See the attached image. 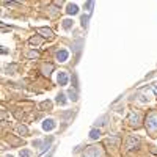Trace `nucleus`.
I'll return each instance as SVG.
<instances>
[{"label": "nucleus", "mask_w": 157, "mask_h": 157, "mask_svg": "<svg viewBox=\"0 0 157 157\" xmlns=\"http://www.w3.org/2000/svg\"><path fill=\"white\" fill-rule=\"evenodd\" d=\"M71 27H72V21H71V19H64V21H63V29L68 30V29H71Z\"/></svg>", "instance_id": "12"}, {"label": "nucleus", "mask_w": 157, "mask_h": 157, "mask_svg": "<svg viewBox=\"0 0 157 157\" xmlns=\"http://www.w3.org/2000/svg\"><path fill=\"white\" fill-rule=\"evenodd\" d=\"M68 94L71 96V99H72V101H77V93H75V91L69 90V93H68Z\"/></svg>", "instance_id": "16"}, {"label": "nucleus", "mask_w": 157, "mask_h": 157, "mask_svg": "<svg viewBox=\"0 0 157 157\" xmlns=\"http://www.w3.org/2000/svg\"><path fill=\"white\" fill-rule=\"evenodd\" d=\"M52 71H54V64H44L43 66V74L44 75H50Z\"/></svg>", "instance_id": "10"}, {"label": "nucleus", "mask_w": 157, "mask_h": 157, "mask_svg": "<svg viewBox=\"0 0 157 157\" xmlns=\"http://www.w3.org/2000/svg\"><path fill=\"white\" fill-rule=\"evenodd\" d=\"M6 157H13V155H6Z\"/></svg>", "instance_id": "20"}, {"label": "nucleus", "mask_w": 157, "mask_h": 157, "mask_svg": "<svg viewBox=\"0 0 157 157\" xmlns=\"http://www.w3.org/2000/svg\"><path fill=\"white\" fill-rule=\"evenodd\" d=\"M57 102L60 104V105H64V104H66V99H64V94H58V96H57Z\"/></svg>", "instance_id": "13"}, {"label": "nucleus", "mask_w": 157, "mask_h": 157, "mask_svg": "<svg viewBox=\"0 0 157 157\" xmlns=\"http://www.w3.org/2000/svg\"><path fill=\"white\" fill-rule=\"evenodd\" d=\"M36 57H39V52H38V50L30 52V54H29V58H36Z\"/></svg>", "instance_id": "17"}, {"label": "nucleus", "mask_w": 157, "mask_h": 157, "mask_svg": "<svg viewBox=\"0 0 157 157\" xmlns=\"http://www.w3.org/2000/svg\"><path fill=\"white\" fill-rule=\"evenodd\" d=\"M101 137V130L99 129H93L90 132V138H93V140H96V138H99Z\"/></svg>", "instance_id": "11"}, {"label": "nucleus", "mask_w": 157, "mask_h": 157, "mask_svg": "<svg viewBox=\"0 0 157 157\" xmlns=\"http://www.w3.org/2000/svg\"><path fill=\"white\" fill-rule=\"evenodd\" d=\"M138 145H140V138L138 137H129L127 138V143H126V148L130 151V149H135Z\"/></svg>", "instance_id": "4"}, {"label": "nucleus", "mask_w": 157, "mask_h": 157, "mask_svg": "<svg viewBox=\"0 0 157 157\" xmlns=\"http://www.w3.org/2000/svg\"><path fill=\"white\" fill-rule=\"evenodd\" d=\"M66 11H68V14H77V13H78V6L75 5V3H69L68 5V8H66Z\"/></svg>", "instance_id": "8"}, {"label": "nucleus", "mask_w": 157, "mask_h": 157, "mask_svg": "<svg viewBox=\"0 0 157 157\" xmlns=\"http://www.w3.org/2000/svg\"><path fill=\"white\" fill-rule=\"evenodd\" d=\"M129 124L132 127H140V123H141V113L140 112H130L129 113V118H127Z\"/></svg>", "instance_id": "3"}, {"label": "nucleus", "mask_w": 157, "mask_h": 157, "mask_svg": "<svg viewBox=\"0 0 157 157\" xmlns=\"http://www.w3.org/2000/svg\"><path fill=\"white\" fill-rule=\"evenodd\" d=\"M19 155H21V157H32V151H29V149H22Z\"/></svg>", "instance_id": "15"}, {"label": "nucleus", "mask_w": 157, "mask_h": 157, "mask_svg": "<svg viewBox=\"0 0 157 157\" xmlns=\"http://www.w3.org/2000/svg\"><path fill=\"white\" fill-rule=\"evenodd\" d=\"M57 61H60V63H63V61H66L68 60V57H69V54H68V50H64V49H61V50H58L57 52Z\"/></svg>", "instance_id": "5"}, {"label": "nucleus", "mask_w": 157, "mask_h": 157, "mask_svg": "<svg viewBox=\"0 0 157 157\" xmlns=\"http://www.w3.org/2000/svg\"><path fill=\"white\" fill-rule=\"evenodd\" d=\"M82 25H83V27H86V25H88V16H86V17H85V16L82 17Z\"/></svg>", "instance_id": "18"}, {"label": "nucleus", "mask_w": 157, "mask_h": 157, "mask_svg": "<svg viewBox=\"0 0 157 157\" xmlns=\"http://www.w3.org/2000/svg\"><path fill=\"white\" fill-rule=\"evenodd\" d=\"M58 83L60 85H66L68 83V74L64 72V71L58 72Z\"/></svg>", "instance_id": "6"}, {"label": "nucleus", "mask_w": 157, "mask_h": 157, "mask_svg": "<svg viewBox=\"0 0 157 157\" xmlns=\"http://www.w3.org/2000/svg\"><path fill=\"white\" fill-rule=\"evenodd\" d=\"M41 43H43L41 38H32V39H30V44H35V46H39Z\"/></svg>", "instance_id": "14"}, {"label": "nucleus", "mask_w": 157, "mask_h": 157, "mask_svg": "<svg viewBox=\"0 0 157 157\" xmlns=\"http://www.w3.org/2000/svg\"><path fill=\"white\" fill-rule=\"evenodd\" d=\"M152 91H154V94L157 96V83H154V85H152Z\"/></svg>", "instance_id": "19"}, {"label": "nucleus", "mask_w": 157, "mask_h": 157, "mask_svg": "<svg viewBox=\"0 0 157 157\" xmlns=\"http://www.w3.org/2000/svg\"><path fill=\"white\" fill-rule=\"evenodd\" d=\"M55 127V121L54 120H46L44 123H43V129L44 130H52Z\"/></svg>", "instance_id": "7"}, {"label": "nucleus", "mask_w": 157, "mask_h": 157, "mask_svg": "<svg viewBox=\"0 0 157 157\" xmlns=\"http://www.w3.org/2000/svg\"><path fill=\"white\" fill-rule=\"evenodd\" d=\"M39 33H43V36H47V38H52L54 36V32H52L50 29H38Z\"/></svg>", "instance_id": "9"}, {"label": "nucleus", "mask_w": 157, "mask_h": 157, "mask_svg": "<svg viewBox=\"0 0 157 157\" xmlns=\"http://www.w3.org/2000/svg\"><path fill=\"white\" fill-rule=\"evenodd\" d=\"M82 157H104V149H102L101 146H98V145L88 146V148L83 151Z\"/></svg>", "instance_id": "2"}, {"label": "nucleus", "mask_w": 157, "mask_h": 157, "mask_svg": "<svg viewBox=\"0 0 157 157\" xmlns=\"http://www.w3.org/2000/svg\"><path fill=\"white\" fill-rule=\"evenodd\" d=\"M145 127L151 137H157V110H151L145 118Z\"/></svg>", "instance_id": "1"}]
</instances>
